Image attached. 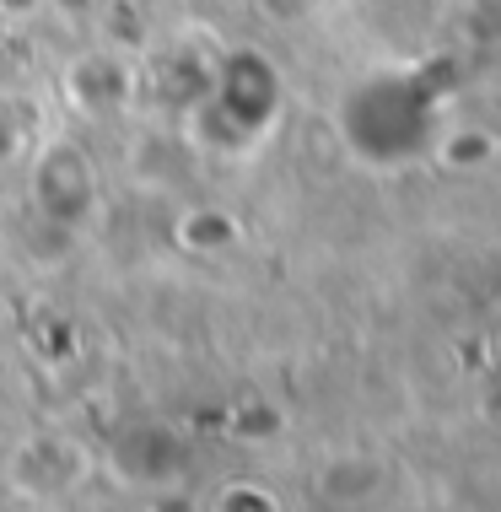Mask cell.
Here are the masks:
<instances>
[{
	"instance_id": "obj_1",
	"label": "cell",
	"mask_w": 501,
	"mask_h": 512,
	"mask_svg": "<svg viewBox=\"0 0 501 512\" xmlns=\"http://www.w3.org/2000/svg\"><path fill=\"white\" fill-rule=\"evenodd\" d=\"M345 130L351 146L372 162H399L426 146L431 135V103L410 76H378L345 103Z\"/></svg>"
}]
</instances>
